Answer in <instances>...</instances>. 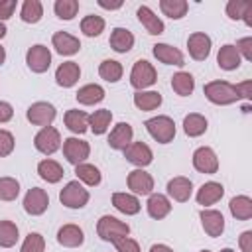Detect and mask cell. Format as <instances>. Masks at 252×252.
<instances>
[{"label": "cell", "mask_w": 252, "mask_h": 252, "mask_svg": "<svg viewBox=\"0 0 252 252\" xmlns=\"http://www.w3.org/2000/svg\"><path fill=\"white\" fill-rule=\"evenodd\" d=\"M203 93L213 104H219V106H226L240 100L236 93V85H230L226 81H211L203 87Z\"/></svg>", "instance_id": "obj_1"}, {"label": "cell", "mask_w": 252, "mask_h": 252, "mask_svg": "<svg viewBox=\"0 0 252 252\" xmlns=\"http://www.w3.org/2000/svg\"><path fill=\"white\" fill-rule=\"evenodd\" d=\"M96 234L104 240V242H116L124 236L130 234V226L128 222L116 219V217H110V215H102L96 222Z\"/></svg>", "instance_id": "obj_2"}, {"label": "cell", "mask_w": 252, "mask_h": 252, "mask_svg": "<svg viewBox=\"0 0 252 252\" xmlns=\"http://www.w3.org/2000/svg\"><path fill=\"white\" fill-rule=\"evenodd\" d=\"M144 126H146L148 134L159 144H169L175 138V122L165 114H159V116L146 120Z\"/></svg>", "instance_id": "obj_3"}, {"label": "cell", "mask_w": 252, "mask_h": 252, "mask_svg": "<svg viewBox=\"0 0 252 252\" xmlns=\"http://www.w3.org/2000/svg\"><path fill=\"white\" fill-rule=\"evenodd\" d=\"M158 81V73L154 69V65L146 59H138L130 71V85L138 91H144L152 85H156Z\"/></svg>", "instance_id": "obj_4"}, {"label": "cell", "mask_w": 252, "mask_h": 252, "mask_svg": "<svg viewBox=\"0 0 252 252\" xmlns=\"http://www.w3.org/2000/svg\"><path fill=\"white\" fill-rule=\"evenodd\" d=\"M59 201H61V205H65L69 209H83L89 203V191L79 181H69L61 189Z\"/></svg>", "instance_id": "obj_5"}, {"label": "cell", "mask_w": 252, "mask_h": 252, "mask_svg": "<svg viewBox=\"0 0 252 252\" xmlns=\"http://www.w3.org/2000/svg\"><path fill=\"white\" fill-rule=\"evenodd\" d=\"M55 116H57L55 106H53L51 102H45V100H37V102H33V104L26 110V118H28L33 126H41V128L51 126V122L55 120Z\"/></svg>", "instance_id": "obj_6"}, {"label": "cell", "mask_w": 252, "mask_h": 252, "mask_svg": "<svg viewBox=\"0 0 252 252\" xmlns=\"http://www.w3.org/2000/svg\"><path fill=\"white\" fill-rule=\"evenodd\" d=\"M33 146H35L37 152H41V154H45V156L55 154V152L61 148V134H59V130L53 128V126L41 128V130L35 134V138H33Z\"/></svg>", "instance_id": "obj_7"}, {"label": "cell", "mask_w": 252, "mask_h": 252, "mask_svg": "<svg viewBox=\"0 0 252 252\" xmlns=\"http://www.w3.org/2000/svg\"><path fill=\"white\" fill-rule=\"evenodd\" d=\"M89 154H91V146L87 140H79L75 136L63 140V156L69 163L79 165L89 158Z\"/></svg>", "instance_id": "obj_8"}, {"label": "cell", "mask_w": 252, "mask_h": 252, "mask_svg": "<svg viewBox=\"0 0 252 252\" xmlns=\"http://www.w3.org/2000/svg\"><path fill=\"white\" fill-rule=\"evenodd\" d=\"M26 63L33 73H45L51 67V51L43 43H35L26 53Z\"/></svg>", "instance_id": "obj_9"}, {"label": "cell", "mask_w": 252, "mask_h": 252, "mask_svg": "<svg viewBox=\"0 0 252 252\" xmlns=\"http://www.w3.org/2000/svg\"><path fill=\"white\" fill-rule=\"evenodd\" d=\"M122 152H124L126 161L134 163V165L140 167V169L146 167V165H150L152 159H154V152H152V148H150L148 144H144V142H130Z\"/></svg>", "instance_id": "obj_10"}, {"label": "cell", "mask_w": 252, "mask_h": 252, "mask_svg": "<svg viewBox=\"0 0 252 252\" xmlns=\"http://www.w3.org/2000/svg\"><path fill=\"white\" fill-rule=\"evenodd\" d=\"M193 167L199 173H207V175L217 173V169H219V158L213 152V148H209V146L197 148L193 152Z\"/></svg>", "instance_id": "obj_11"}, {"label": "cell", "mask_w": 252, "mask_h": 252, "mask_svg": "<svg viewBox=\"0 0 252 252\" xmlns=\"http://www.w3.org/2000/svg\"><path fill=\"white\" fill-rule=\"evenodd\" d=\"M47 207H49V197H47L45 189H41V187H32V189L26 193V197H24V211H26L28 215L39 217V215H43V213L47 211Z\"/></svg>", "instance_id": "obj_12"}, {"label": "cell", "mask_w": 252, "mask_h": 252, "mask_svg": "<svg viewBox=\"0 0 252 252\" xmlns=\"http://www.w3.org/2000/svg\"><path fill=\"white\" fill-rule=\"evenodd\" d=\"M211 37L205 32H193L187 37V49L195 61H205L211 53Z\"/></svg>", "instance_id": "obj_13"}, {"label": "cell", "mask_w": 252, "mask_h": 252, "mask_svg": "<svg viewBox=\"0 0 252 252\" xmlns=\"http://www.w3.org/2000/svg\"><path fill=\"white\" fill-rule=\"evenodd\" d=\"M128 189H132L134 195H150L154 191V177L144 169H132L128 173Z\"/></svg>", "instance_id": "obj_14"}, {"label": "cell", "mask_w": 252, "mask_h": 252, "mask_svg": "<svg viewBox=\"0 0 252 252\" xmlns=\"http://www.w3.org/2000/svg\"><path fill=\"white\" fill-rule=\"evenodd\" d=\"M199 217H201V224H203V228H205V232L209 236L217 238V236H220L224 232V217H222L220 211H217V209H203L199 213Z\"/></svg>", "instance_id": "obj_15"}, {"label": "cell", "mask_w": 252, "mask_h": 252, "mask_svg": "<svg viewBox=\"0 0 252 252\" xmlns=\"http://www.w3.org/2000/svg\"><path fill=\"white\" fill-rule=\"evenodd\" d=\"M152 53H154V57H156L159 63L175 65V67L185 65V57H183V53H181L177 47L169 45V43H156L154 49H152Z\"/></svg>", "instance_id": "obj_16"}, {"label": "cell", "mask_w": 252, "mask_h": 252, "mask_svg": "<svg viewBox=\"0 0 252 252\" xmlns=\"http://www.w3.org/2000/svg\"><path fill=\"white\" fill-rule=\"evenodd\" d=\"M167 195L173 201H177V203L189 201V197L193 195V183H191V179H187L183 175H177V177L169 179L167 181Z\"/></svg>", "instance_id": "obj_17"}, {"label": "cell", "mask_w": 252, "mask_h": 252, "mask_svg": "<svg viewBox=\"0 0 252 252\" xmlns=\"http://www.w3.org/2000/svg\"><path fill=\"white\" fill-rule=\"evenodd\" d=\"M81 77V67L75 61H65L55 69V83L63 89L73 87Z\"/></svg>", "instance_id": "obj_18"}, {"label": "cell", "mask_w": 252, "mask_h": 252, "mask_svg": "<svg viewBox=\"0 0 252 252\" xmlns=\"http://www.w3.org/2000/svg\"><path fill=\"white\" fill-rule=\"evenodd\" d=\"M51 43H53V47L59 55H75L81 49L79 37H75L67 32H55L53 37H51Z\"/></svg>", "instance_id": "obj_19"}, {"label": "cell", "mask_w": 252, "mask_h": 252, "mask_svg": "<svg viewBox=\"0 0 252 252\" xmlns=\"http://www.w3.org/2000/svg\"><path fill=\"white\" fill-rule=\"evenodd\" d=\"M57 242L65 248H77L85 242V232L77 224H63L57 230Z\"/></svg>", "instance_id": "obj_20"}, {"label": "cell", "mask_w": 252, "mask_h": 252, "mask_svg": "<svg viewBox=\"0 0 252 252\" xmlns=\"http://www.w3.org/2000/svg\"><path fill=\"white\" fill-rule=\"evenodd\" d=\"M146 209H148V215L156 220H161L165 219L169 213H171V203L165 195L161 193H150L148 197V203H146Z\"/></svg>", "instance_id": "obj_21"}, {"label": "cell", "mask_w": 252, "mask_h": 252, "mask_svg": "<svg viewBox=\"0 0 252 252\" xmlns=\"http://www.w3.org/2000/svg\"><path fill=\"white\" fill-rule=\"evenodd\" d=\"M132 136H134V130L128 122H118L112 132L108 134V146L112 150H124L130 142H132Z\"/></svg>", "instance_id": "obj_22"}, {"label": "cell", "mask_w": 252, "mask_h": 252, "mask_svg": "<svg viewBox=\"0 0 252 252\" xmlns=\"http://www.w3.org/2000/svg\"><path fill=\"white\" fill-rule=\"evenodd\" d=\"M224 195V187L217 181H207L199 187L197 191V203L203 205V207H209V205H215L217 201H220V197Z\"/></svg>", "instance_id": "obj_23"}, {"label": "cell", "mask_w": 252, "mask_h": 252, "mask_svg": "<svg viewBox=\"0 0 252 252\" xmlns=\"http://www.w3.org/2000/svg\"><path fill=\"white\" fill-rule=\"evenodd\" d=\"M217 63H219V67L224 69V71H234V69L240 67L242 57H240V53L236 51L234 43H224V45L219 49Z\"/></svg>", "instance_id": "obj_24"}, {"label": "cell", "mask_w": 252, "mask_h": 252, "mask_svg": "<svg viewBox=\"0 0 252 252\" xmlns=\"http://www.w3.org/2000/svg\"><path fill=\"white\" fill-rule=\"evenodd\" d=\"M136 16H138V20H140V24L146 28V32L150 33V35H159V33H163V22L159 20V16H156L154 12H152V8H148V6H140L138 8V12H136Z\"/></svg>", "instance_id": "obj_25"}, {"label": "cell", "mask_w": 252, "mask_h": 252, "mask_svg": "<svg viewBox=\"0 0 252 252\" xmlns=\"http://www.w3.org/2000/svg\"><path fill=\"white\" fill-rule=\"evenodd\" d=\"M108 43L116 53H126V51H130L134 47V35L126 28H114L112 33H110Z\"/></svg>", "instance_id": "obj_26"}, {"label": "cell", "mask_w": 252, "mask_h": 252, "mask_svg": "<svg viewBox=\"0 0 252 252\" xmlns=\"http://www.w3.org/2000/svg\"><path fill=\"white\" fill-rule=\"evenodd\" d=\"M226 16L230 20H244L248 28H252V2L230 0L226 4Z\"/></svg>", "instance_id": "obj_27"}, {"label": "cell", "mask_w": 252, "mask_h": 252, "mask_svg": "<svg viewBox=\"0 0 252 252\" xmlns=\"http://www.w3.org/2000/svg\"><path fill=\"white\" fill-rule=\"evenodd\" d=\"M230 215L236 220H250L252 219V199L248 195H236L228 203Z\"/></svg>", "instance_id": "obj_28"}, {"label": "cell", "mask_w": 252, "mask_h": 252, "mask_svg": "<svg viewBox=\"0 0 252 252\" xmlns=\"http://www.w3.org/2000/svg\"><path fill=\"white\" fill-rule=\"evenodd\" d=\"M65 126L73 132V134H85L89 130V114L85 110H77V108H69L65 112Z\"/></svg>", "instance_id": "obj_29"}, {"label": "cell", "mask_w": 252, "mask_h": 252, "mask_svg": "<svg viewBox=\"0 0 252 252\" xmlns=\"http://www.w3.org/2000/svg\"><path fill=\"white\" fill-rule=\"evenodd\" d=\"M77 100L79 104H85V106H91V104H98L102 98H104V89L96 83H89L85 87H81L77 91Z\"/></svg>", "instance_id": "obj_30"}, {"label": "cell", "mask_w": 252, "mask_h": 252, "mask_svg": "<svg viewBox=\"0 0 252 252\" xmlns=\"http://www.w3.org/2000/svg\"><path fill=\"white\" fill-rule=\"evenodd\" d=\"M207 118L199 112H191L183 118V132L189 136V138H199L207 132Z\"/></svg>", "instance_id": "obj_31"}, {"label": "cell", "mask_w": 252, "mask_h": 252, "mask_svg": "<svg viewBox=\"0 0 252 252\" xmlns=\"http://www.w3.org/2000/svg\"><path fill=\"white\" fill-rule=\"evenodd\" d=\"M37 173H39V177H41L43 181H47V183H57V181H61V177L65 175L61 163H57L55 159H41V161L37 163Z\"/></svg>", "instance_id": "obj_32"}, {"label": "cell", "mask_w": 252, "mask_h": 252, "mask_svg": "<svg viewBox=\"0 0 252 252\" xmlns=\"http://www.w3.org/2000/svg\"><path fill=\"white\" fill-rule=\"evenodd\" d=\"M112 205L120 213H124V215H138L140 209H142L138 197L136 195H130V193H114L112 195Z\"/></svg>", "instance_id": "obj_33"}, {"label": "cell", "mask_w": 252, "mask_h": 252, "mask_svg": "<svg viewBox=\"0 0 252 252\" xmlns=\"http://www.w3.org/2000/svg\"><path fill=\"white\" fill-rule=\"evenodd\" d=\"M110 122H112V112L108 108H100V110H94L93 114H89V128L96 136L104 134L108 130Z\"/></svg>", "instance_id": "obj_34"}, {"label": "cell", "mask_w": 252, "mask_h": 252, "mask_svg": "<svg viewBox=\"0 0 252 252\" xmlns=\"http://www.w3.org/2000/svg\"><path fill=\"white\" fill-rule=\"evenodd\" d=\"M161 94L158 91H138L134 94V104L136 108L148 112V110H156L159 104H161Z\"/></svg>", "instance_id": "obj_35"}, {"label": "cell", "mask_w": 252, "mask_h": 252, "mask_svg": "<svg viewBox=\"0 0 252 252\" xmlns=\"http://www.w3.org/2000/svg\"><path fill=\"white\" fill-rule=\"evenodd\" d=\"M171 89L179 94V96H189L195 91V79L191 73L187 71H179L171 77Z\"/></svg>", "instance_id": "obj_36"}, {"label": "cell", "mask_w": 252, "mask_h": 252, "mask_svg": "<svg viewBox=\"0 0 252 252\" xmlns=\"http://www.w3.org/2000/svg\"><path fill=\"white\" fill-rule=\"evenodd\" d=\"M75 175H77V181H83V183H87L91 187L98 185L100 179H102L98 167L93 165V163H85V161L79 163V165H75Z\"/></svg>", "instance_id": "obj_37"}, {"label": "cell", "mask_w": 252, "mask_h": 252, "mask_svg": "<svg viewBox=\"0 0 252 252\" xmlns=\"http://www.w3.org/2000/svg\"><path fill=\"white\" fill-rule=\"evenodd\" d=\"M159 10L171 20H181L187 14L189 4L185 0H159Z\"/></svg>", "instance_id": "obj_38"}, {"label": "cell", "mask_w": 252, "mask_h": 252, "mask_svg": "<svg viewBox=\"0 0 252 252\" xmlns=\"http://www.w3.org/2000/svg\"><path fill=\"white\" fill-rule=\"evenodd\" d=\"M122 73H124V69H122L120 61H116V59H104L98 65V75L108 83H118L122 79Z\"/></svg>", "instance_id": "obj_39"}, {"label": "cell", "mask_w": 252, "mask_h": 252, "mask_svg": "<svg viewBox=\"0 0 252 252\" xmlns=\"http://www.w3.org/2000/svg\"><path fill=\"white\" fill-rule=\"evenodd\" d=\"M43 16V6L39 0H26L20 10V18L26 24H37Z\"/></svg>", "instance_id": "obj_40"}, {"label": "cell", "mask_w": 252, "mask_h": 252, "mask_svg": "<svg viewBox=\"0 0 252 252\" xmlns=\"http://www.w3.org/2000/svg\"><path fill=\"white\" fill-rule=\"evenodd\" d=\"M102 30H104V20L96 14H89L81 20V32L87 37H96L102 33Z\"/></svg>", "instance_id": "obj_41"}, {"label": "cell", "mask_w": 252, "mask_h": 252, "mask_svg": "<svg viewBox=\"0 0 252 252\" xmlns=\"http://www.w3.org/2000/svg\"><path fill=\"white\" fill-rule=\"evenodd\" d=\"M18 242V226L12 220H0V246L12 248Z\"/></svg>", "instance_id": "obj_42"}, {"label": "cell", "mask_w": 252, "mask_h": 252, "mask_svg": "<svg viewBox=\"0 0 252 252\" xmlns=\"http://www.w3.org/2000/svg\"><path fill=\"white\" fill-rule=\"evenodd\" d=\"M53 10L57 14V18L61 20H73L79 12V0H55Z\"/></svg>", "instance_id": "obj_43"}, {"label": "cell", "mask_w": 252, "mask_h": 252, "mask_svg": "<svg viewBox=\"0 0 252 252\" xmlns=\"http://www.w3.org/2000/svg\"><path fill=\"white\" fill-rule=\"evenodd\" d=\"M20 195V183L14 177H0V201H14Z\"/></svg>", "instance_id": "obj_44"}, {"label": "cell", "mask_w": 252, "mask_h": 252, "mask_svg": "<svg viewBox=\"0 0 252 252\" xmlns=\"http://www.w3.org/2000/svg\"><path fill=\"white\" fill-rule=\"evenodd\" d=\"M20 252H45V240L39 232H30L22 242Z\"/></svg>", "instance_id": "obj_45"}, {"label": "cell", "mask_w": 252, "mask_h": 252, "mask_svg": "<svg viewBox=\"0 0 252 252\" xmlns=\"http://www.w3.org/2000/svg\"><path fill=\"white\" fill-rule=\"evenodd\" d=\"M14 146H16V142H14L12 132L0 128V158L10 156V154L14 152Z\"/></svg>", "instance_id": "obj_46"}, {"label": "cell", "mask_w": 252, "mask_h": 252, "mask_svg": "<svg viewBox=\"0 0 252 252\" xmlns=\"http://www.w3.org/2000/svg\"><path fill=\"white\" fill-rule=\"evenodd\" d=\"M234 47H236V51L240 53V57H244L246 61H252V37H250V35L240 37Z\"/></svg>", "instance_id": "obj_47"}, {"label": "cell", "mask_w": 252, "mask_h": 252, "mask_svg": "<svg viewBox=\"0 0 252 252\" xmlns=\"http://www.w3.org/2000/svg\"><path fill=\"white\" fill-rule=\"evenodd\" d=\"M114 246H116L118 252H140V244L130 236H124V238L116 240Z\"/></svg>", "instance_id": "obj_48"}, {"label": "cell", "mask_w": 252, "mask_h": 252, "mask_svg": "<svg viewBox=\"0 0 252 252\" xmlns=\"http://www.w3.org/2000/svg\"><path fill=\"white\" fill-rule=\"evenodd\" d=\"M14 10H16V0H0V22L12 18Z\"/></svg>", "instance_id": "obj_49"}, {"label": "cell", "mask_w": 252, "mask_h": 252, "mask_svg": "<svg viewBox=\"0 0 252 252\" xmlns=\"http://www.w3.org/2000/svg\"><path fill=\"white\" fill-rule=\"evenodd\" d=\"M236 93H238V96H240V98L250 100V98H252V81L238 83V85H236Z\"/></svg>", "instance_id": "obj_50"}, {"label": "cell", "mask_w": 252, "mask_h": 252, "mask_svg": "<svg viewBox=\"0 0 252 252\" xmlns=\"http://www.w3.org/2000/svg\"><path fill=\"white\" fill-rule=\"evenodd\" d=\"M238 244L242 252H252V230H244L238 238Z\"/></svg>", "instance_id": "obj_51"}, {"label": "cell", "mask_w": 252, "mask_h": 252, "mask_svg": "<svg viewBox=\"0 0 252 252\" xmlns=\"http://www.w3.org/2000/svg\"><path fill=\"white\" fill-rule=\"evenodd\" d=\"M12 116H14V108H12V104H10V102L0 100V124H4V122H8V120H12Z\"/></svg>", "instance_id": "obj_52"}, {"label": "cell", "mask_w": 252, "mask_h": 252, "mask_svg": "<svg viewBox=\"0 0 252 252\" xmlns=\"http://www.w3.org/2000/svg\"><path fill=\"white\" fill-rule=\"evenodd\" d=\"M98 6L104 8V10H118V8H122V2H120V0H118V2H104V0H98Z\"/></svg>", "instance_id": "obj_53"}, {"label": "cell", "mask_w": 252, "mask_h": 252, "mask_svg": "<svg viewBox=\"0 0 252 252\" xmlns=\"http://www.w3.org/2000/svg\"><path fill=\"white\" fill-rule=\"evenodd\" d=\"M150 252H173V250L169 246H165V244H152Z\"/></svg>", "instance_id": "obj_54"}, {"label": "cell", "mask_w": 252, "mask_h": 252, "mask_svg": "<svg viewBox=\"0 0 252 252\" xmlns=\"http://www.w3.org/2000/svg\"><path fill=\"white\" fill-rule=\"evenodd\" d=\"M4 61H6V49H4L2 45H0V65H2Z\"/></svg>", "instance_id": "obj_55"}, {"label": "cell", "mask_w": 252, "mask_h": 252, "mask_svg": "<svg viewBox=\"0 0 252 252\" xmlns=\"http://www.w3.org/2000/svg\"><path fill=\"white\" fill-rule=\"evenodd\" d=\"M6 32H8V30H6V26H4V22H0V39H2L4 35H6Z\"/></svg>", "instance_id": "obj_56"}, {"label": "cell", "mask_w": 252, "mask_h": 252, "mask_svg": "<svg viewBox=\"0 0 252 252\" xmlns=\"http://www.w3.org/2000/svg\"><path fill=\"white\" fill-rule=\"evenodd\" d=\"M220 252H234V250H232V248H222Z\"/></svg>", "instance_id": "obj_57"}, {"label": "cell", "mask_w": 252, "mask_h": 252, "mask_svg": "<svg viewBox=\"0 0 252 252\" xmlns=\"http://www.w3.org/2000/svg\"><path fill=\"white\" fill-rule=\"evenodd\" d=\"M201 252H211V250H201Z\"/></svg>", "instance_id": "obj_58"}]
</instances>
